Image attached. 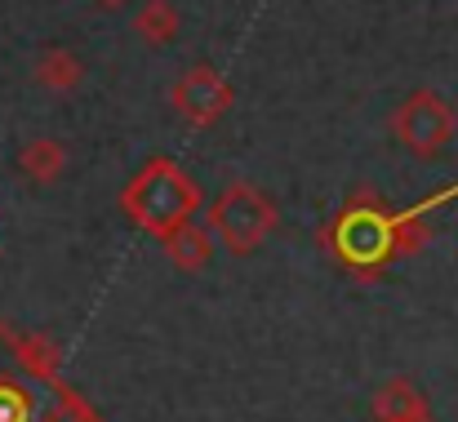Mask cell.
I'll use <instances>...</instances> for the list:
<instances>
[{
    "mask_svg": "<svg viewBox=\"0 0 458 422\" xmlns=\"http://www.w3.org/2000/svg\"><path fill=\"white\" fill-rule=\"evenodd\" d=\"M27 383H36V378H27ZM27 383L0 374V422H49L54 409H49L45 418H36V396H31ZM54 396H58V392H54Z\"/></svg>",
    "mask_w": 458,
    "mask_h": 422,
    "instance_id": "8fae6325",
    "label": "cell"
},
{
    "mask_svg": "<svg viewBox=\"0 0 458 422\" xmlns=\"http://www.w3.org/2000/svg\"><path fill=\"white\" fill-rule=\"evenodd\" d=\"M94 4H98V9H107V13H116V9H125L130 0H94Z\"/></svg>",
    "mask_w": 458,
    "mask_h": 422,
    "instance_id": "4fadbf2b",
    "label": "cell"
},
{
    "mask_svg": "<svg viewBox=\"0 0 458 422\" xmlns=\"http://www.w3.org/2000/svg\"><path fill=\"white\" fill-rule=\"evenodd\" d=\"M160 249H165L169 267H178V272H205L209 258H214V232L191 218V223L174 227V232L160 241Z\"/></svg>",
    "mask_w": 458,
    "mask_h": 422,
    "instance_id": "ba28073f",
    "label": "cell"
},
{
    "mask_svg": "<svg viewBox=\"0 0 458 422\" xmlns=\"http://www.w3.org/2000/svg\"><path fill=\"white\" fill-rule=\"evenodd\" d=\"M13 165H18V173H22L27 182L49 187V182H58V178L67 173V147L58 139H49V134H40V139H27L18 147Z\"/></svg>",
    "mask_w": 458,
    "mask_h": 422,
    "instance_id": "9c48e42d",
    "label": "cell"
},
{
    "mask_svg": "<svg viewBox=\"0 0 458 422\" xmlns=\"http://www.w3.org/2000/svg\"><path fill=\"white\" fill-rule=\"evenodd\" d=\"M205 227L214 232V245H223L232 258H250L281 227V209H276V200L263 187H254V182L241 178V182H227L214 196Z\"/></svg>",
    "mask_w": 458,
    "mask_h": 422,
    "instance_id": "3957f363",
    "label": "cell"
},
{
    "mask_svg": "<svg viewBox=\"0 0 458 422\" xmlns=\"http://www.w3.org/2000/svg\"><path fill=\"white\" fill-rule=\"evenodd\" d=\"M49 422H103V414H94L72 387H58V396H54V414Z\"/></svg>",
    "mask_w": 458,
    "mask_h": 422,
    "instance_id": "7c38bea8",
    "label": "cell"
},
{
    "mask_svg": "<svg viewBox=\"0 0 458 422\" xmlns=\"http://www.w3.org/2000/svg\"><path fill=\"white\" fill-rule=\"evenodd\" d=\"M196 209H200V182L174 156L143 160V169L121 191V214L156 241H165L174 227L191 223Z\"/></svg>",
    "mask_w": 458,
    "mask_h": 422,
    "instance_id": "7a4b0ae2",
    "label": "cell"
},
{
    "mask_svg": "<svg viewBox=\"0 0 458 422\" xmlns=\"http://www.w3.org/2000/svg\"><path fill=\"white\" fill-rule=\"evenodd\" d=\"M31 80L40 89H49V94H72V89L85 85V63L67 45H45L36 54V63H31Z\"/></svg>",
    "mask_w": 458,
    "mask_h": 422,
    "instance_id": "52a82bcc",
    "label": "cell"
},
{
    "mask_svg": "<svg viewBox=\"0 0 458 422\" xmlns=\"http://www.w3.org/2000/svg\"><path fill=\"white\" fill-rule=\"evenodd\" d=\"M369 409H374V422H437L428 396H423V387H419L414 378H405V374L383 378V383L374 387Z\"/></svg>",
    "mask_w": 458,
    "mask_h": 422,
    "instance_id": "8992f818",
    "label": "cell"
},
{
    "mask_svg": "<svg viewBox=\"0 0 458 422\" xmlns=\"http://www.w3.org/2000/svg\"><path fill=\"white\" fill-rule=\"evenodd\" d=\"M387 130H392V139L401 142L414 160H441L445 147H450L458 134V112L445 94H437V89H414V94H405V98L392 107Z\"/></svg>",
    "mask_w": 458,
    "mask_h": 422,
    "instance_id": "277c9868",
    "label": "cell"
},
{
    "mask_svg": "<svg viewBox=\"0 0 458 422\" xmlns=\"http://www.w3.org/2000/svg\"><path fill=\"white\" fill-rule=\"evenodd\" d=\"M450 196H458V187H445L437 196H428L423 205H410V209H392L378 191L360 187L352 191L338 214L320 227V249L352 276L360 281H374L383 276L396 258H410L419 254L428 241H432V223L428 214L437 205H445Z\"/></svg>",
    "mask_w": 458,
    "mask_h": 422,
    "instance_id": "6da1fadb",
    "label": "cell"
},
{
    "mask_svg": "<svg viewBox=\"0 0 458 422\" xmlns=\"http://www.w3.org/2000/svg\"><path fill=\"white\" fill-rule=\"evenodd\" d=\"M232 103H236L232 80H227L218 67H209V63H191V67L169 85V107H174L178 121L191 125V130H214V125L232 112Z\"/></svg>",
    "mask_w": 458,
    "mask_h": 422,
    "instance_id": "5b68a950",
    "label": "cell"
},
{
    "mask_svg": "<svg viewBox=\"0 0 458 422\" xmlns=\"http://www.w3.org/2000/svg\"><path fill=\"white\" fill-rule=\"evenodd\" d=\"M178 27H182V18H178V4H174V0H143V4L134 9V36H139L143 45H152V49L174 45Z\"/></svg>",
    "mask_w": 458,
    "mask_h": 422,
    "instance_id": "30bf717a",
    "label": "cell"
}]
</instances>
